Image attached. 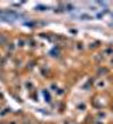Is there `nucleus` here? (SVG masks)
I'll use <instances>...</instances> for the list:
<instances>
[{"mask_svg": "<svg viewBox=\"0 0 113 124\" xmlns=\"http://www.w3.org/2000/svg\"><path fill=\"white\" fill-rule=\"evenodd\" d=\"M78 18H79V20H92V18H95V16H90V14H79V16H78Z\"/></svg>", "mask_w": 113, "mask_h": 124, "instance_id": "obj_1", "label": "nucleus"}]
</instances>
